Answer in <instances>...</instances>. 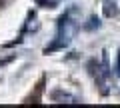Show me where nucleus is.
<instances>
[{
	"mask_svg": "<svg viewBox=\"0 0 120 108\" xmlns=\"http://www.w3.org/2000/svg\"><path fill=\"white\" fill-rule=\"evenodd\" d=\"M70 32H72L70 16H68V14H62V16L58 18V34H56V38L52 40L50 46L44 48V54H50V52H54V50H62V48H66L68 42H70Z\"/></svg>",
	"mask_w": 120,
	"mask_h": 108,
	"instance_id": "f257e3e1",
	"label": "nucleus"
},
{
	"mask_svg": "<svg viewBox=\"0 0 120 108\" xmlns=\"http://www.w3.org/2000/svg\"><path fill=\"white\" fill-rule=\"evenodd\" d=\"M88 72L92 74L94 82L100 86L102 94H106V92H108L106 80L110 78V66H108V56H106V52H104V56H102V64H98L96 60H90V62H88Z\"/></svg>",
	"mask_w": 120,
	"mask_h": 108,
	"instance_id": "f03ea898",
	"label": "nucleus"
},
{
	"mask_svg": "<svg viewBox=\"0 0 120 108\" xmlns=\"http://www.w3.org/2000/svg\"><path fill=\"white\" fill-rule=\"evenodd\" d=\"M52 100L54 102H66V104H78V100H76V96H72V94H68V92H62V90H54L52 92Z\"/></svg>",
	"mask_w": 120,
	"mask_h": 108,
	"instance_id": "7ed1b4c3",
	"label": "nucleus"
},
{
	"mask_svg": "<svg viewBox=\"0 0 120 108\" xmlns=\"http://www.w3.org/2000/svg\"><path fill=\"white\" fill-rule=\"evenodd\" d=\"M116 14V4L112 2V0H104V16L112 18Z\"/></svg>",
	"mask_w": 120,
	"mask_h": 108,
	"instance_id": "20e7f679",
	"label": "nucleus"
},
{
	"mask_svg": "<svg viewBox=\"0 0 120 108\" xmlns=\"http://www.w3.org/2000/svg\"><path fill=\"white\" fill-rule=\"evenodd\" d=\"M98 26H100V20L96 16H90L88 18V24H86L84 28H86V30H94V28H98Z\"/></svg>",
	"mask_w": 120,
	"mask_h": 108,
	"instance_id": "39448f33",
	"label": "nucleus"
},
{
	"mask_svg": "<svg viewBox=\"0 0 120 108\" xmlns=\"http://www.w3.org/2000/svg\"><path fill=\"white\" fill-rule=\"evenodd\" d=\"M38 2L44 6V8H54V6H56V2H54V0H38Z\"/></svg>",
	"mask_w": 120,
	"mask_h": 108,
	"instance_id": "423d86ee",
	"label": "nucleus"
},
{
	"mask_svg": "<svg viewBox=\"0 0 120 108\" xmlns=\"http://www.w3.org/2000/svg\"><path fill=\"white\" fill-rule=\"evenodd\" d=\"M116 74H120V50H118V60H116V70H114Z\"/></svg>",
	"mask_w": 120,
	"mask_h": 108,
	"instance_id": "0eeeda50",
	"label": "nucleus"
}]
</instances>
